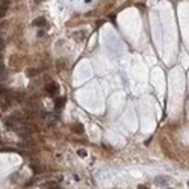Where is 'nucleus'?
<instances>
[{"mask_svg":"<svg viewBox=\"0 0 189 189\" xmlns=\"http://www.w3.org/2000/svg\"><path fill=\"white\" fill-rule=\"evenodd\" d=\"M42 188H47V189H58L59 186H58V183L56 182H47V183H42Z\"/></svg>","mask_w":189,"mask_h":189,"instance_id":"39448f33","label":"nucleus"},{"mask_svg":"<svg viewBox=\"0 0 189 189\" xmlns=\"http://www.w3.org/2000/svg\"><path fill=\"white\" fill-rule=\"evenodd\" d=\"M85 37V32H77L76 33V38H83Z\"/></svg>","mask_w":189,"mask_h":189,"instance_id":"6e6552de","label":"nucleus"},{"mask_svg":"<svg viewBox=\"0 0 189 189\" xmlns=\"http://www.w3.org/2000/svg\"><path fill=\"white\" fill-rule=\"evenodd\" d=\"M188 186H189V182H188Z\"/></svg>","mask_w":189,"mask_h":189,"instance_id":"9d476101","label":"nucleus"},{"mask_svg":"<svg viewBox=\"0 0 189 189\" xmlns=\"http://www.w3.org/2000/svg\"><path fill=\"white\" fill-rule=\"evenodd\" d=\"M64 103H65V98L64 97H59V98H56V100H55V106L56 107H62V106H64Z\"/></svg>","mask_w":189,"mask_h":189,"instance_id":"423d86ee","label":"nucleus"},{"mask_svg":"<svg viewBox=\"0 0 189 189\" xmlns=\"http://www.w3.org/2000/svg\"><path fill=\"white\" fill-rule=\"evenodd\" d=\"M77 154H79V156H82V157H85V156H86V151H83V150H79V151H77Z\"/></svg>","mask_w":189,"mask_h":189,"instance_id":"1a4fd4ad","label":"nucleus"},{"mask_svg":"<svg viewBox=\"0 0 189 189\" xmlns=\"http://www.w3.org/2000/svg\"><path fill=\"white\" fill-rule=\"evenodd\" d=\"M71 130H73L74 133H77V135H82L85 129H83V126H82V124L76 123V124H73V126H71Z\"/></svg>","mask_w":189,"mask_h":189,"instance_id":"7ed1b4c3","label":"nucleus"},{"mask_svg":"<svg viewBox=\"0 0 189 189\" xmlns=\"http://www.w3.org/2000/svg\"><path fill=\"white\" fill-rule=\"evenodd\" d=\"M46 91L49 92V94H56L58 92V85L55 83V82H50V83H47V86H46Z\"/></svg>","mask_w":189,"mask_h":189,"instance_id":"f03ea898","label":"nucleus"},{"mask_svg":"<svg viewBox=\"0 0 189 189\" xmlns=\"http://www.w3.org/2000/svg\"><path fill=\"white\" fill-rule=\"evenodd\" d=\"M168 182H169V177H165V176H159V177L154 178V183L157 186H166Z\"/></svg>","mask_w":189,"mask_h":189,"instance_id":"f257e3e1","label":"nucleus"},{"mask_svg":"<svg viewBox=\"0 0 189 189\" xmlns=\"http://www.w3.org/2000/svg\"><path fill=\"white\" fill-rule=\"evenodd\" d=\"M38 73V71L37 70H28V76L29 77H32V76H35V74H37Z\"/></svg>","mask_w":189,"mask_h":189,"instance_id":"0eeeda50","label":"nucleus"},{"mask_svg":"<svg viewBox=\"0 0 189 189\" xmlns=\"http://www.w3.org/2000/svg\"><path fill=\"white\" fill-rule=\"evenodd\" d=\"M32 26H46V18L44 17H39V18H37V20H33L32 21Z\"/></svg>","mask_w":189,"mask_h":189,"instance_id":"20e7f679","label":"nucleus"}]
</instances>
